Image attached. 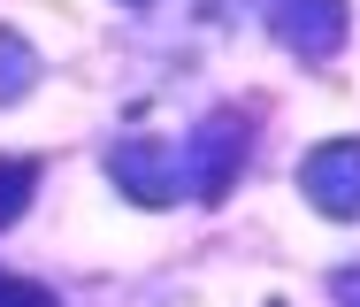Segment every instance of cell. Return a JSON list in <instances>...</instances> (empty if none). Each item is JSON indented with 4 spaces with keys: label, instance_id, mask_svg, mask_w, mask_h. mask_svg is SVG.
Instances as JSON below:
<instances>
[{
    "label": "cell",
    "instance_id": "6",
    "mask_svg": "<svg viewBox=\"0 0 360 307\" xmlns=\"http://www.w3.org/2000/svg\"><path fill=\"white\" fill-rule=\"evenodd\" d=\"M39 84V54H31V39L23 31H0V100H23Z\"/></svg>",
    "mask_w": 360,
    "mask_h": 307
},
{
    "label": "cell",
    "instance_id": "7",
    "mask_svg": "<svg viewBox=\"0 0 360 307\" xmlns=\"http://www.w3.org/2000/svg\"><path fill=\"white\" fill-rule=\"evenodd\" d=\"M0 307H62L46 284H23V277H0Z\"/></svg>",
    "mask_w": 360,
    "mask_h": 307
},
{
    "label": "cell",
    "instance_id": "8",
    "mask_svg": "<svg viewBox=\"0 0 360 307\" xmlns=\"http://www.w3.org/2000/svg\"><path fill=\"white\" fill-rule=\"evenodd\" d=\"M131 8H146V0H131Z\"/></svg>",
    "mask_w": 360,
    "mask_h": 307
},
{
    "label": "cell",
    "instance_id": "2",
    "mask_svg": "<svg viewBox=\"0 0 360 307\" xmlns=\"http://www.w3.org/2000/svg\"><path fill=\"white\" fill-rule=\"evenodd\" d=\"M299 192L314 215L330 223H360V139H322L299 161Z\"/></svg>",
    "mask_w": 360,
    "mask_h": 307
},
{
    "label": "cell",
    "instance_id": "4",
    "mask_svg": "<svg viewBox=\"0 0 360 307\" xmlns=\"http://www.w3.org/2000/svg\"><path fill=\"white\" fill-rule=\"evenodd\" d=\"M108 177H115L139 208H169V200L184 192V169H176V154L161 146V139H123V146L108 154Z\"/></svg>",
    "mask_w": 360,
    "mask_h": 307
},
{
    "label": "cell",
    "instance_id": "3",
    "mask_svg": "<svg viewBox=\"0 0 360 307\" xmlns=\"http://www.w3.org/2000/svg\"><path fill=\"white\" fill-rule=\"evenodd\" d=\"M269 31L284 39L291 54L330 62V54L345 46V31H353V8H345V0H269Z\"/></svg>",
    "mask_w": 360,
    "mask_h": 307
},
{
    "label": "cell",
    "instance_id": "1",
    "mask_svg": "<svg viewBox=\"0 0 360 307\" xmlns=\"http://www.w3.org/2000/svg\"><path fill=\"white\" fill-rule=\"evenodd\" d=\"M238 169H245V115H207L192 139H184V184H192V200L200 208H222L230 200V184H238Z\"/></svg>",
    "mask_w": 360,
    "mask_h": 307
},
{
    "label": "cell",
    "instance_id": "5",
    "mask_svg": "<svg viewBox=\"0 0 360 307\" xmlns=\"http://www.w3.org/2000/svg\"><path fill=\"white\" fill-rule=\"evenodd\" d=\"M31 192H39V161H23V154H0V230L31 215Z\"/></svg>",
    "mask_w": 360,
    "mask_h": 307
}]
</instances>
